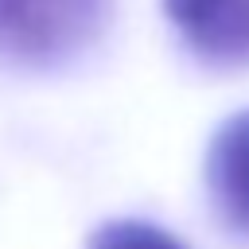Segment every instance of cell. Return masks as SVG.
<instances>
[{
	"label": "cell",
	"mask_w": 249,
	"mask_h": 249,
	"mask_svg": "<svg viewBox=\"0 0 249 249\" xmlns=\"http://www.w3.org/2000/svg\"><path fill=\"white\" fill-rule=\"evenodd\" d=\"M109 0H0V54L54 66L97 39Z\"/></svg>",
	"instance_id": "1"
},
{
	"label": "cell",
	"mask_w": 249,
	"mask_h": 249,
	"mask_svg": "<svg viewBox=\"0 0 249 249\" xmlns=\"http://www.w3.org/2000/svg\"><path fill=\"white\" fill-rule=\"evenodd\" d=\"M163 16L206 66H249V0H163Z\"/></svg>",
	"instance_id": "2"
},
{
	"label": "cell",
	"mask_w": 249,
	"mask_h": 249,
	"mask_svg": "<svg viewBox=\"0 0 249 249\" xmlns=\"http://www.w3.org/2000/svg\"><path fill=\"white\" fill-rule=\"evenodd\" d=\"M206 195L218 222L249 241V109L230 117L206 148Z\"/></svg>",
	"instance_id": "3"
},
{
	"label": "cell",
	"mask_w": 249,
	"mask_h": 249,
	"mask_svg": "<svg viewBox=\"0 0 249 249\" xmlns=\"http://www.w3.org/2000/svg\"><path fill=\"white\" fill-rule=\"evenodd\" d=\"M86 249H187L179 237H171L167 230L152 226V222H140V218H113V222H101Z\"/></svg>",
	"instance_id": "4"
}]
</instances>
